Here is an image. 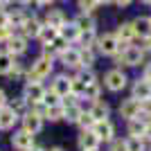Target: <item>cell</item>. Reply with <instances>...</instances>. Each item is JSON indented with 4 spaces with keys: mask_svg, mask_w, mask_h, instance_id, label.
<instances>
[{
    "mask_svg": "<svg viewBox=\"0 0 151 151\" xmlns=\"http://www.w3.org/2000/svg\"><path fill=\"white\" fill-rule=\"evenodd\" d=\"M77 27L81 32H90V29H95V20L90 18V16H86V14H81L79 18H77V23H75Z\"/></svg>",
    "mask_w": 151,
    "mask_h": 151,
    "instance_id": "d4e9b609",
    "label": "cell"
},
{
    "mask_svg": "<svg viewBox=\"0 0 151 151\" xmlns=\"http://www.w3.org/2000/svg\"><path fill=\"white\" fill-rule=\"evenodd\" d=\"M43 117H47V120H52V122H57V120H63V106H47L45 108V113H43Z\"/></svg>",
    "mask_w": 151,
    "mask_h": 151,
    "instance_id": "484cf974",
    "label": "cell"
},
{
    "mask_svg": "<svg viewBox=\"0 0 151 151\" xmlns=\"http://www.w3.org/2000/svg\"><path fill=\"white\" fill-rule=\"evenodd\" d=\"M52 47H54L57 52H61V54H63V52L68 50V41H65V38H63L61 34H59V38L54 41V43H52Z\"/></svg>",
    "mask_w": 151,
    "mask_h": 151,
    "instance_id": "8d00e7d4",
    "label": "cell"
},
{
    "mask_svg": "<svg viewBox=\"0 0 151 151\" xmlns=\"http://www.w3.org/2000/svg\"><path fill=\"white\" fill-rule=\"evenodd\" d=\"M50 151H63V149H61V147H52Z\"/></svg>",
    "mask_w": 151,
    "mask_h": 151,
    "instance_id": "f907efd6",
    "label": "cell"
},
{
    "mask_svg": "<svg viewBox=\"0 0 151 151\" xmlns=\"http://www.w3.org/2000/svg\"><path fill=\"white\" fill-rule=\"evenodd\" d=\"M95 135L99 140H106V142H113V135H115V126L111 124L108 120H101V122H95L93 126Z\"/></svg>",
    "mask_w": 151,
    "mask_h": 151,
    "instance_id": "8992f818",
    "label": "cell"
},
{
    "mask_svg": "<svg viewBox=\"0 0 151 151\" xmlns=\"http://www.w3.org/2000/svg\"><path fill=\"white\" fill-rule=\"evenodd\" d=\"M88 151H99V149H88Z\"/></svg>",
    "mask_w": 151,
    "mask_h": 151,
    "instance_id": "9f6ffc18",
    "label": "cell"
},
{
    "mask_svg": "<svg viewBox=\"0 0 151 151\" xmlns=\"http://www.w3.org/2000/svg\"><path fill=\"white\" fill-rule=\"evenodd\" d=\"M140 50H142V52L151 50V36H145V38H142V43H140Z\"/></svg>",
    "mask_w": 151,
    "mask_h": 151,
    "instance_id": "b9f144b4",
    "label": "cell"
},
{
    "mask_svg": "<svg viewBox=\"0 0 151 151\" xmlns=\"http://www.w3.org/2000/svg\"><path fill=\"white\" fill-rule=\"evenodd\" d=\"M27 50V41H25V36H12L9 41H7V52L9 54H23V52Z\"/></svg>",
    "mask_w": 151,
    "mask_h": 151,
    "instance_id": "4fadbf2b",
    "label": "cell"
},
{
    "mask_svg": "<svg viewBox=\"0 0 151 151\" xmlns=\"http://www.w3.org/2000/svg\"><path fill=\"white\" fill-rule=\"evenodd\" d=\"M111 151H129V140H113Z\"/></svg>",
    "mask_w": 151,
    "mask_h": 151,
    "instance_id": "d590c367",
    "label": "cell"
},
{
    "mask_svg": "<svg viewBox=\"0 0 151 151\" xmlns=\"http://www.w3.org/2000/svg\"><path fill=\"white\" fill-rule=\"evenodd\" d=\"M52 72V59H45L41 57L36 63H32V68H29V81H41V79H45V77Z\"/></svg>",
    "mask_w": 151,
    "mask_h": 151,
    "instance_id": "6da1fadb",
    "label": "cell"
},
{
    "mask_svg": "<svg viewBox=\"0 0 151 151\" xmlns=\"http://www.w3.org/2000/svg\"><path fill=\"white\" fill-rule=\"evenodd\" d=\"M99 83L97 81H93V83H88V86H86V93H83V97H86V99H93V101H97L99 99Z\"/></svg>",
    "mask_w": 151,
    "mask_h": 151,
    "instance_id": "83f0119b",
    "label": "cell"
},
{
    "mask_svg": "<svg viewBox=\"0 0 151 151\" xmlns=\"http://www.w3.org/2000/svg\"><path fill=\"white\" fill-rule=\"evenodd\" d=\"M97 5H99L97 0H79V9H81L83 14H90Z\"/></svg>",
    "mask_w": 151,
    "mask_h": 151,
    "instance_id": "d6a6232c",
    "label": "cell"
},
{
    "mask_svg": "<svg viewBox=\"0 0 151 151\" xmlns=\"http://www.w3.org/2000/svg\"><path fill=\"white\" fill-rule=\"evenodd\" d=\"M93 63H95V54L90 50H81V65L83 68H90Z\"/></svg>",
    "mask_w": 151,
    "mask_h": 151,
    "instance_id": "836d02e7",
    "label": "cell"
},
{
    "mask_svg": "<svg viewBox=\"0 0 151 151\" xmlns=\"http://www.w3.org/2000/svg\"><path fill=\"white\" fill-rule=\"evenodd\" d=\"M142 115H145V120H147V117H151V97L142 101Z\"/></svg>",
    "mask_w": 151,
    "mask_h": 151,
    "instance_id": "f35d334b",
    "label": "cell"
},
{
    "mask_svg": "<svg viewBox=\"0 0 151 151\" xmlns=\"http://www.w3.org/2000/svg\"><path fill=\"white\" fill-rule=\"evenodd\" d=\"M145 2H151V0H145Z\"/></svg>",
    "mask_w": 151,
    "mask_h": 151,
    "instance_id": "6f0895ef",
    "label": "cell"
},
{
    "mask_svg": "<svg viewBox=\"0 0 151 151\" xmlns=\"http://www.w3.org/2000/svg\"><path fill=\"white\" fill-rule=\"evenodd\" d=\"M18 2H29V0H18Z\"/></svg>",
    "mask_w": 151,
    "mask_h": 151,
    "instance_id": "11a10c76",
    "label": "cell"
},
{
    "mask_svg": "<svg viewBox=\"0 0 151 151\" xmlns=\"http://www.w3.org/2000/svg\"><path fill=\"white\" fill-rule=\"evenodd\" d=\"M63 25H65V18H63L61 12H50L47 14V27H54V29L61 32Z\"/></svg>",
    "mask_w": 151,
    "mask_h": 151,
    "instance_id": "cb8c5ba5",
    "label": "cell"
},
{
    "mask_svg": "<svg viewBox=\"0 0 151 151\" xmlns=\"http://www.w3.org/2000/svg\"><path fill=\"white\" fill-rule=\"evenodd\" d=\"M14 68V57L9 52H0V75H9Z\"/></svg>",
    "mask_w": 151,
    "mask_h": 151,
    "instance_id": "603a6c76",
    "label": "cell"
},
{
    "mask_svg": "<svg viewBox=\"0 0 151 151\" xmlns=\"http://www.w3.org/2000/svg\"><path fill=\"white\" fill-rule=\"evenodd\" d=\"M145 59V52L140 47H129L126 52H122V63L124 65H140Z\"/></svg>",
    "mask_w": 151,
    "mask_h": 151,
    "instance_id": "30bf717a",
    "label": "cell"
},
{
    "mask_svg": "<svg viewBox=\"0 0 151 151\" xmlns=\"http://www.w3.org/2000/svg\"><path fill=\"white\" fill-rule=\"evenodd\" d=\"M145 138H147V140H151V122H149V124H147V131H145Z\"/></svg>",
    "mask_w": 151,
    "mask_h": 151,
    "instance_id": "7dc6e473",
    "label": "cell"
},
{
    "mask_svg": "<svg viewBox=\"0 0 151 151\" xmlns=\"http://www.w3.org/2000/svg\"><path fill=\"white\" fill-rule=\"evenodd\" d=\"M90 115L95 117V122L108 120V104H104V101H95V106L90 108Z\"/></svg>",
    "mask_w": 151,
    "mask_h": 151,
    "instance_id": "e0dca14e",
    "label": "cell"
},
{
    "mask_svg": "<svg viewBox=\"0 0 151 151\" xmlns=\"http://www.w3.org/2000/svg\"><path fill=\"white\" fill-rule=\"evenodd\" d=\"M23 129L29 131L32 135L38 133L41 129H43V117H41L36 111H34V113H25V117H23Z\"/></svg>",
    "mask_w": 151,
    "mask_h": 151,
    "instance_id": "52a82bcc",
    "label": "cell"
},
{
    "mask_svg": "<svg viewBox=\"0 0 151 151\" xmlns=\"http://www.w3.org/2000/svg\"><path fill=\"white\" fill-rule=\"evenodd\" d=\"M25 97H23V99H16V101H14V104H12V108H14V111H16V113H20V111H23V108H25Z\"/></svg>",
    "mask_w": 151,
    "mask_h": 151,
    "instance_id": "60d3db41",
    "label": "cell"
},
{
    "mask_svg": "<svg viewBox=\"0 0 151 151\" xmlns=\"http://www.w3.org/2000/svg\"><path fill=\"white\" fill-rule=\"evenodd\" d=\"M36 2H38V5H50L52 0H36Z\"/></svg>",
    "mask_w": 151,
    "mask_h": 151,
    "instance_id": "681fc988",
    "label": "cell"
},
{
    "mask_svg": "<svg viewBox=\"0 0 151 151\" xmlns=\"http://www.w3.org/2000/svg\"><path fill=\"white\" fill-rule=\"evenodd\" d=\"M129 151H145V142H142V138H131V140H129Z\"/></svg>",
    "mask_w": 151,
    "mask_h": 151,
    "instance_id": "e575fe53",
    "label": "cell"
},
{
    "mask_svg": "<svg viewBox=\"0 0 151 151\" xmlns=\"http://www.w3.org/2000/svg\"><path fill=\"white\" fill-rule=\"evenodd\" d=\"M5 104H7V95H5V90L0 88V108H5Z\"/></svg>",
    "mask_w": 151,
    "mask_h": 151,
    "instance_id": "f6af8a7d",
    "label": "cell"
},
{
    "mask_svg": "<svg viewBox=\"0 0 151 151\" xmlns=\"http://www.w3.org/2000/svg\"><path fill=\"white\" fill-rule=\"evenodd\" d=\"M63 63H65V68H79L81 65V52H77V50H65L61 54Z\"/></svg>",
    "mask_w": 151,
    "mask_h": 151,
    "instance_id": "5bb4252c",
    "label": "cell"
},
{
    "mask_svg": "<svg viewBox=\"0 0 151 151\" xmlns=\"http://www.w3.org/2000/svg\"><path fill=\"white\" fill-rule=\"evenodd\" d=\"M43 104L45 106H61V95L59 93H54V90H50V93H45V97H43Z\"/></svg>",
    "mask_w": 151,
    "mask_h": 151,
    "instance_id": "f1b7e54d",
    "label": "cell"
},
{
    "mask_svg": "<svg viewBox=\"0 0 151 151\" xmlns=\"http://www.w3.org/2000/svg\"><path fill=\"white\" fill-rule=\"evenodd\" d=\"M29 151H43V149H38V147H32V149Z\"/></svg>",
    "mask_w": 151,
    "mask_h": 151,
    "instance_id": "816d5d0a",
    "label": "cell"
},
{
    "mask_svg": "<svg viewBox=\"0 0 151 151\" xmlns=\"http://www.w3.org/2000/svg\"><path fill=\"white\" fill-rule=\"evenodd\" d=\"M20 72H23V65H20V63H14V68H12V72H9V75H12V77H18Z\"/></svg>",
    "mask_w": 151,
    "mask_h": 151,
    "instance_id": "ee69618b",
    "label": "cell"
},
{
    "mask_svg": "<svg viewBox=\"0 0 151 151\" xmlns=\"http://www.w3.org/2000/svg\"><path fill=\"white\" fill-rule=\"evenodd\" d=\"M7 25H9V16L0 9V27H7Z\"/></svg>",
    "mask_w": 151,
    "mask_h": 151,
    "instance_id": "7bdbcfd3",
    "label": "cell"
},
{
    "mask_svg": "<svg viewBox=\"0 0 151 151\" xmlns=\"http://www.w3.org/2000/svg\"><path fill=\"white\" fill-rule=\"evenodd\" d=\"M104 83H106L108 90L117 93V90H122L126 86V75L122 70H111V72H106V77H104Z\"/></svg>",
    "mask_w": 151,
    "mask_h": 151,
    "instance_id": "7a4b0ae2",
    "label": "cell"
},
{
    "mask_svg": "<svg viewBox=\"0 0 151 151\" xmlns=\"http://www.w3.org/2000/svg\"><path fill=\"white\" fill-rule=\"evenodd\" d=\"M59 34H61V32L54 29V27H43L41 34H38V38H41V43H43V45H52L59 38Z\"/></svg>",
    "mask_w": 151,
    "mask_h": 151,
    "instance_id": "ac0fdd59",
    "label": "cell"
},
{
    "mask_svg": "<svg viewBox=\"0 0 151 151\" xmlns=\"http://www.w3.org/2000/svg\"><path fill=\"white\" fill-rule=\"evenodd\" d=\"M79 115H81V111L77 106H65L63 108V120H68V122H77Z\"/></svg>",
    "mask_w": 151,
    "mask_h": 151,
    "instance_id": "f546056e",
    "label": "cell"
},
{
    "mask_svg": "<svg viewBox=\"0 0 151 151\" xmlns=\"http://www.w3.org/2000/svg\"><path fill=\"white\" fill-rule=\"evenodd\" d=\"M52 90H54V93H59L61 97L70 95V79H65V77H57V79H54V83H52Z\"/></svg>",
    "mask_w": 151,
    "mask_h": 151,
    "instance_id": "44dd1931",
    "label": "cell"
},
{
    "mask_svg": "<svg viewBox=\"0 0 151 151\" xmlns=\"http://www.w3.org/2000/svg\"><path fill=\"white\" fill-rule=\"evenodd\" d=\"M147 124H149V122H140V120H131V124H129V133H131L133 138H145Z\"/></svg>",
    "mask_w": 151,
    "mask_h": 151,
    "instance_id": "7402d4cb",
    "label": "cell"
},
{
    "mask_svg": "<svg viewBox=\"0 0 151 151\" xmlns=\"http://www.w3.org/2000/svg\"><path fill=\"white\" fill-rule=\"evenodd\" d=\"M77 145L81 151H88V149H97L99 145V138L95 135V131H81V135L77 138Z\"/></svg>",
    "mask_w": 151,
    "mask_h": 151,
    "instance_id": "9c48e42d",
    "label": "cell"
},
{
    "mask_svg": "<svg viewBox=\"0 0 151 151\" xmlns=\"http://www.w3.org/2000/svg\"><path fill=\"white\" fill-rule=\"evenodd\" d=\"M145 79H147V81H151V63H149V65H145Z\"/></svg>",
    "mask_w": 151,
    "mask_h": 151,
    "instance_id": "bcb514c9",
    "label": "cell"
},
{
    "mask_svg": "<svg viewBox=\"0 0 151 151\" xmlns=\"http://www.w3.org/2000/svg\"><path fill=\"white\" fill-rule=\"evenodd\" d=\"M133 97H135V99H149L151 97V81H147V79H142V81H135L133 83Z\"/></svg>",
    "mask_w": 151,
    "mask_h": 151,
    "instance_id": "7c38bea8",
    "label": "cell"
},
{
    "mask_svg": "<svg viewBox=\"0 0 151 151\" xmlns=\"http://www.w3.org/2000/svg\"><path fill=\"white\" fill-rule=\"evenodd\" d=\"M79 79H81V81L88 86V83H93V81H95V75L90 72V70H88V72H79Z\"/></svg>",
    "mask_w": 151,
    "mask_h": 151,
    "instance_id": "74e56055",
    "label": "cell"
},
{
    "mask_svg": "<svg viewBox=\"0 0 151 151\" xmlns=\"http://www.w3.org/2000/svg\"><path fill=\"white\" fill-rule=\"evenodd\" d=\"M41 23H38L36 18H27L25 25H23V34L25 36H32V38H38V34H41Z\"/></svg>",
    "mask_w": 151,
    "mask_h": 151,
    "instance_id": "9a60e30c",
    "label": "cell"
},
{
    "mask_svg": "<svg viewBox=\"0 0 151 151\" xmlns=\"http://www.w3.org/2000/svg\"><path fill=\"white\" fill-rule=\"evenodd\" d=\"M115 2H117V5H122V7H124V5H131V0H115Z\"/></svg>",
    "mask_w": 151,
    "mask_h": 151,
    "instance_id": "c3c4849f",
    "label": "cell"
},
{
    "mask_svg": "<svg viewBox=\"0 0 151 151\" xmlns=\"http://www.w3.org/2000/svg\"><path fill=\"white\" fill-rule=\"evenodd\" d=\"M25 14L23 12H16V14H12V16H9V25H14V27H23L25 25Z\"/></svg>",
    "mask_w": 151,
    "mask_h": 151,
    "instance_id": "1f68e13d",
    "label": "cell"
},
{
    "mask_svg": "<svg viewBox=\"0 0 151 151\" xmlns=\"http://www.w3.org/2000/svg\"><path fill=\"white\" fill-rule=\"evenodd\" d=\"M77 124L81 126L83 131H93V126H95V117L90 113H81L79 115V120H77Z\"/></svg>",
    "mask_w": 151,
    "mask_h": 151,
    "instance_id": "4316f807",
    "label": "cell"
},
{
    "mask_svg": "<svg viewBox=\"0 0 151 151\" xmlns=\"http://www.w3.org/2000/svg\"><path fill=\"white\" fill-rule=\"evenodd\" d=\"M9 38H12V29H9V25L0 27V41H9Z\"/></svg>",
    "mask_w": 151,
    "mask_h": 151,
    "instance_id": "ab89813d",
    "label": "cell"
},
{
    "mask_svg": "<svg viewBox=\"0 0 151 151\" xmlns=\"http://www.w3.org/2000/svg\"><path fill=\"white\" fill-rule=\"evenodd\" d=\"M115 36L120 38V41H126V43H129V41L135 36V27H133V23H122Z\"/></svg>",
    "mask_w": 151,
    "mask_h": 151,
    "instance_id": "ffe728a7",
    "label": "cell"
},
{
    "mask_svg": "<svg viewBox=\"0 0 151 151\" xmlns=\"http://www.w3.org/2000/svg\"><path fill=\"white\" fill-rule=\"evenodd\" d=\"M12 145L16 147L18 151H29L32 147H34V135L23 129V131H18V133H14V135H12Z\"/></svg>",
    "mask_w": 151,
    "mask_h": 151,
    "instance_id": "277c9868",
    "label": "cell"
},
{
    "mask_svg": "<svg viewBox=\"0 0 151 151\" xmlns=\"http://www.w3.org/2000/svg\"><path fill=\"white\" fill-rule=\"evenodd\" d=\"M140 113H142V104H140V99L131 97V99L122 101V106H120V115H122V117H126V120H135Z\"/></svg>",
    "mask_w": 151,
    "mask_h": 151,
    "instance_id": "3957f363",
    "label": "cell"
},
{
    "mask_svg": "<svg viewBox=\"0 0 151 151\" xmlns=\"http://www.w3.org/2000/svg\"><path fill=\"white\" fill-rule=\"evenodd\" d=\"M133 27H135V34H140V36H151V18H135V23H133Z\"/></svg>",
    "mask_w": 151,
    "mask_h": 151,
    "instance_id": "2e32d148",
    "label": "cell"
},
{
    "mask_svg": "<svg viewBox=\"0 0 151 151\" xmlns=\"http://www.w3.org/2000/svg\"><path fill=\"white\" fill-rule=\"evenodd\" d=\"M16 120H18V113H16L12 106L0 108V129H12V126L16 124Z\"/></svg>",
    "mask_w": 151,
    "mask_h": 151,
    "instance_id": "8fae6325",
    "label": "cell"
},
{
    "mask_svg": "<svg viewBox=\"0 0 151 151\" xmlns=\"http://www.w3.org/2000/svg\"><path fill=\"white\" fill-rule=\"evenodd\" d=\"M97 43H99V52L101 54H115L120 41H117V36H113V34H104V36L97 38Z\"/></svg>",
    "mask_w": 151,
    "mask_h": 151,
    "instance_id": "ba28073f",
    "label": "cell"
},
{
    "mask_svg": "<svg viewBox=\"0 0 151 151\" xmlns=\"http://www.w3.org/2000/svg\"><path fill=\"white\" fill-rule=\"evenodd\" d=\"M5 2H9V0H0V5H5Z\"/></svg>",
    "mask_w": 151,
    "mask_h": 151,
    "instance_id": "f5cc1de1",
    "label": "cell"
},
{
    "mask_svg": "<svg viewBox=\"0 0 151 151\" xmlns=\"http://www.w3.org/2000/svg\"><path fill=\"white\" fill-rule=\"evenodd\" d=\"M97 2H111V0H97Z\"/></svg>",
    "mask_w": 151,
    "mask_h": 151,
    "instance_id": "db71d44e",
    "label": "cell"
},
{
    "mask_svg": "<svg viewBox=\"0 0 151 151\" xmlns=\"http://www.w3.org/2000/svg\"><path fill=\"white\" fill-rule=\"evenodd\" d=\"M79 43H81L86 50H90V45L95 43V29H90V32H81V36H79Z\"/></svg>",
    "mask_w": 151,
    "mask_h": 151,
    "instance_id": "4dcf8cb0",
    "label": "cell"
},
{
    "mask_svg": "<svg viewBox=\"0 0 151 151\" xmlns=\"http://www.w3.org/2000/svg\"><path fill=\"white\" fill-rule=\"evenodd\" d=\"M61 36L65 38V41H79V36H81V29H79V27L75 25V23H72V25H63L61 27Z\"/></svg>",
    "mask_w": 151,
    "mask_h": 151,
    "instance_id": "d6986e66",
    "label": "cell"
},
{
    "mask_svg": "<svg viewBox=\"0 0 151 151\" xmlns=\"http://www.w3.org/2000/svg\"><path fill=\"white\" fill-rule=\"evenodd\" d=\"M45 97V88L41 86V81H29L25 86V99L32 104H41Z\"/></svg>",
    "mask_w": 151,
    "mask_h": 151,
    "instance_id": "5b68a950",
    "label": "cell"
}]
</instances>
